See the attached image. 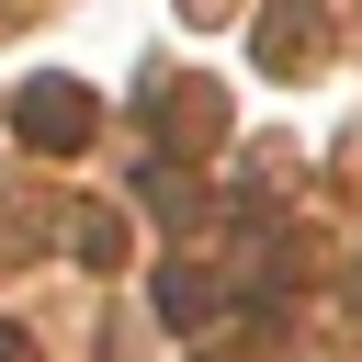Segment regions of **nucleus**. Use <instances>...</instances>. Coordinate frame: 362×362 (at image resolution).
Masks as SVG:
<instances>
[{
  "instance_id": "f257e3e1",
  "label": "nucleus",
  "mask_w": 362,
  "mask_h": 362,
  "mask_svg": "<svg viewBox=\"0 0 362 362\" xmlns=\"http://www.w3.org/2000/svg\"><path fill=\"white\" fill-rule=\"evenodd\" d=\"M11 124H23V147H45V158H68V147H90V124H102V102H90L79 79H23V102H11Z\"/></svg>"
},
{
  "instance_id": "39448f33",
  "label": "nucleus",
  "mask_w": 362,
  "mask_h": 362,
  "mask_svg": "<svg viewBox=\"0 0 362 362\" xmlns=\"http://www.w3.org/2000/svg\"><path fill=\"white\" fill-rule=\"evenodd\" d=\"M79 260H124V215H79Z\"/></svg>"
},
{
  "instance_id": "423d86ee",
  "label": "nucleus",
  "mask_w": 362,
  "mask_h": 362,
  "mask_svg": "<svg viewBox=\"0 0 362 362\" xmlns=\"http://www.w3.org/2000/svg\"><path fill=\"white\" fill-rule=\"evenodd\" d=\"M0 362H34V339H23V328H0Z\"/></svg>"
},
{
  "instance_id": "7ed1b4c3",
  "label": "nucleus",
  "mask_w": 362,
  "mask_h": 362,
  "mask_svg": "<svg viewBox=\"0 0 362 362\" xmlns=\"http://www.w3.org/2000/svg\"><path fill=\"white\" fill-rule=\"evenodd\" d=\"M215 124H226V102H215L204 79H181V90H158V136H192V147H204Z\"/></svg>"
},
{
  "instance_id": "20e7f679",
  "label": "nucleus",
  "mask_w": 362,
  "mask_h": 362,
  "mask_svg": "<svg viewBox=\"0 0 362 362\" xmlns=\"http://www.w3.org/2000/svg\"><path fill=\"white\" fill-rule=\"evenodd\" d=\"M158 317H170V328H192V317H215V283L170 260V272H158Z\"/></svg>"
},
{
  "instance_id": "f03ea898",
  "label": "nucleus",
  "mask_w": 362,
  "mask_h": 362,
  "mask_svg": "<svg viewBox=\"0 0 362 362\" xmlns=\"http://www.w3.org/2000/svg\"><path fill=\"white\" fill-rule=\"evenodd\" d=\"M260 57H272V68H305V57H317V0H272V11H260Z\"/></svg>"
}]
</instances>
